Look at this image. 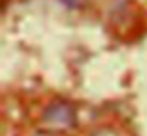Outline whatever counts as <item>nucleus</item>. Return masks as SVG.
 <instances>
[{
    "instance_id": "obj_2",
    "label": "nucleus",
    "mask_w": 147,
    "mask_h": 136,
    "mask_svg": "<svg viewBox=\"0 0 147 136\" xmlns=\"http://www.w3.org/2000/svg\"><path fill=\"white\" fill-rule=\"evenodd\" d=\"M62 3L68 8H82L86 0H62Z\"/></svg>"
},
{
    "instance_id": "obj_1",
    "label": "nucleus",
    "mask_w": 147,
    "mask_h": 136,
    "mask_svg": "<svg viewBox=\"0 0 147 136\" xmlns=\"http://www.w3.org/2000/svg\"><path fill=\"white\" fill-rule=\"evenodd\" d=\"M76 123V111L68 101H54L45 109L40 119V128L46 133H65Z\"/></svg>"
}]
</instances>
